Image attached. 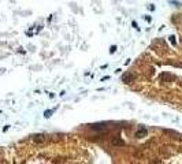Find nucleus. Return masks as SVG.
I'll return each instance as SVG.
<instances>
[{
    "label": "nucleus",
    "instance_id": "nucleus-2",
    "mask_svg": "<svg viewBox=\"0 0 182 164\" xmlns=\"http://www.w3.org/2000/svg\"><path fill=\"white\" fill-rule=\"evenodd\" d=\"M112 144H114V145H123V142H122L120 140H114L112 141Z\"/></svg>",
    "mask_w": 182,
    "mask_h": 164
},
{
    "label": "nucleus",
    "instance_id": "nucleus-1",
    "mask_svg": "<svg viewBox=\"0 0 182 164\" xmlns=\"http://www.w3.org/2000/svg\"><path fill=\"white\" fill-rule=\"evenodd\" d=\"M137 137H143V135H147V130L145 129H141L140 131H137V134H136Z\"/></svg>",
    "mask_w": 182,
    "mask_h": 164
},
{
    "label": "nucleus",
    "instance_id": "nucleus-3",
    "mask_svg": "<svg viewBox=\"0 0 182 164\" xmlns=\"http://www.w3.org/2000/svg\"><path fill=\"white\" fill-rule=\"evenodd\" d=\"M51 114H52V112H49V111H47V112H45V116H47V118H49V116H51Z\"/></svg>",
    "mask_w": 182,
    "mask_h": 164
}]
</instances>
